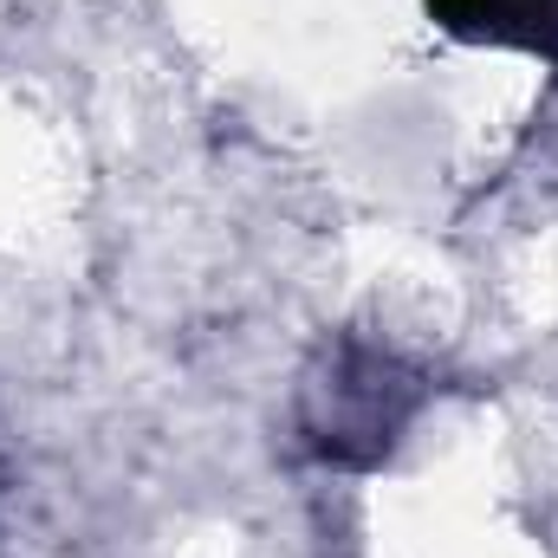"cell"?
<instances>
[{
  "instance_id": "6da1fadb",
  "label": "cell",
  "mask_w": 558,
  "mask_h": 558,
  "mask_svg": "<svg viewBox=\"0 0 558 558\" xmlns=\"http://www.w3.org/2000/svg\"><path fill=\"white\" fill-rule=\"evenodd\" d=\"M422 403L416 371H403L390 351L371 344H344L338 357H325L299 397V422L312 454L338 461V468H377L397 435L410 428Z\"/></svg>"
},
{
  "instance_id": "7a4b0ae2",
  "label": "cell",
  "mask_w": 558,
  "mask_h": 558,
  "mask_svg": "<svg viewBox=\"0 0 558 558\" xmlns=\"http://www.w3.org/2000/svg\"><path fill=\"white\" fill-rule=\"evenodd\" d=\"M428 13L481 46L558 52V0H428Z\"/></svg>"
}]
</instances>
